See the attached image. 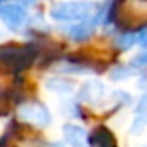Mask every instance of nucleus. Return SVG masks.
Returning a JSON list of instances; mask_svg holds the SVG:
<instances>
[{"instance_id":"nucleus-1","label":"nucleus","mask_w":147,"mask_h":147,"mask_svg":"<svg viewBox=\"0 0 147 147\" xmlns=\"http://www.w3.org/2000/svg\"><path fill=\"white\" fill-rule=\"evenodd\" d=\"M99 5L87 2V0H64V2H57L50 7V19L55 23H76L85 18H90Z\"/></svg>"},{"instance_id":"nucleus-2","label":"nucleus","mask_w":147,"mask_h":147,"mask_svg":"<svg viewBox=\"0 0 147 147\" xmlns=\"http://www.w3.org/2000/svg\"><path fill=\"white\" fill-rule=\"evenodd\" d=\"M0 21L11 31H21L30 23V12L24 5L5 0L4 4H0Z\"/></svg>"},{"instance_id":"nucleus-3","label":"nucleus","mask_w":147,"mask_h":147,"mask_svg":"<svg viewBox=\"0 0 147 147\" xmlns=\"http://www.w3.org/2000/svg\"><path fill=\"white\" fill-rule=\"evenodd\" d=\"M18 118L23 123L33 126H47L50 125V113L40 102H24L18 107Z\"/></svg>"},{"instance_id":"nucleus-4","label":"nucleus","mask_w":147,"mask_h":147,"mask_svg":"<svg viewBox=\"0 0 147 147\" xmlns=\"http://www.w3.org/2000/svg\"><path fill=\"white\" fill-rule=\"evenodd\" d=\"M104 95H106V87L99 80H88L87 83L82 85L78 92V99L88 104H97L99 100L104 99Z\"/></svg>"},{"instance_id":"nucleus-5","label":"nucleus","mask_w":147,"mask_h":147,"mask_svg":"<svg viewBox=\"0 0 147 147\" xmlns=\"http://www.w3.org/2000/svg\"><path fill=\"white\" fill-rule=\"evenodd\" d=\"M64 138L71 147H90L88 144V133L78 126V125H64L62 128Z\"/></svg>"},{"instance_id":"nucleus-6","label":"nucleus","mask_w":147,"mask_h":147,"mask_svg":"<svg viewBox=\"0 0 147 147\" xmlns=\"http://www.w3.org/2000/svg\"><path fill=\"white\" fill-rule=\"evenodd\" d=\"M88 144H90V147H116L114 135L107 128H104V126L97 128L88 137Z\"/></svg>"},{"instance_id":"nucleus-7","label":"nucleus","mask_w":147,"mask_h":147,"mask_svg":"<svg viewBox=\"0 0 147 147\" xmlns=\"http://www.w3.org/2000/svg\"><path fill=\"white\" fill-rule=\"evenodd\" d=\"M147 126V94H144L137 104V111H135V119L131 125V131L133 133H140L144 128Z\"/></svg>"},{"instance_id":"nucleus-8","label":"nucleus","mask_w":147,"mask_h":147,"mask_svg":"<svg viewBox=\"0 0 147 147\" xmlns=\"http://www.w3.org/2000/svg\"><path fill=\"white\" fill-rule=\"evenodd\" d=\"M47 88L54 94H59V95H69L73 92V83L71 82H66L62 78H49L47 80Z\"/></svg>"},{"instance_id":"nucleus-9","label":"nucleus","mask_w":147,"mask_h":147,"mask_svg":"<svg viewBox=\"0 0 147 147\" xmlns=\"http://www.w3.org/2000/svg\"><path fill=\"white\" fill-rule=\"evenodd\" d=\"M135 75V67L130 64V66H118L111 71V80L114 82H121V80H126L130 76Z\"/></svg>"},{"instance_id":"nucleus-10","label":"nucleus","mask_w":147,"mask_h":147,"mask_svg":"<svg viewBox=\"0 0 147 147\" xmlns=\"http://www.w3.org/2000/svg\"><path fill=\"white\" fill-rule=\"evenodd\" d=\"M135 43H137L135 33H121V35L116 38V47H118L119 50H128V49H131Z\"/></svg>"},{"instance_id":"nucleus-11","label":"nucleus","mask_w":147,"mask_h":147,"mask_svg":"<svg viewBox=\"0 0 147 147\" xmlns=\"http://www.w3.org/2000/svg\"><path fill=\"white\" fill-rule=\"evenodd\" d=\"M131 66L133 67H138V69H145L147 67V52H142V54L135 55L131 59Z\"/></svg>"},{"instance_id":"nucleus-12","label":"nucleus","mask_w":147,"mask_h":147,"mask_svg":"<svg viewBox=\"0 0 147 147\" xmlns=\"http://www.w3.org/2000/svg\"><path fill=\"white\" fill-rule=\"evenodd\" d=\"M135 36H137V43L145 49L147 47V26H144L142 30H138V33Z\"/></svg>"},{"instance_id":"nucleus-13","label":"nucleus","mask_w":147,"mask_h":147,"mask_svg":"<svg viewBox=\"0 0 147 147\" xmlns=\"http://www.w3.org/2000/svg\"><path fill=\"white\" fill-rule=\"evenodd\" d=\"M14 2H18V4H21V5H24V7H31V5H35V4H38L40 0H14Z\"/></svg>"}]
</instances>
